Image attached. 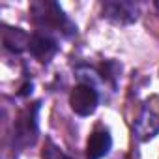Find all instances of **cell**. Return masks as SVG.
I'll return each mask as SVG.
<instances>
[{
	"instance_id": "6",
	"label": "cell",
	"mask_w": 159,
	"mask_h": 159,
	"mask_svg": "<svg viewBox=\"0 0 159 159\" xmlns=\"http://www.w3.org/2000/svg\"><path fill=\"white\" fill-rule=\"evenodd\" d=\"M112 148V137L107 129H96L86 140V157L88 159H101Z\"/></svg>"
},
{
	"instance_id": "10",
	"label": "cell",
	"mask_w": 159,
	"mask_h": 159,
	"mask_svg": "<svg viewBox=\"0 0 159 159\" xmlns=\"http://www.w3.org/2000/svg\"><path fill=\"white\" fill-rule=\"evenodd\" d=\"M28 94H32V83L25 84V86H23V90L19 92V96H28Z\"/></svg>"
},
{
	"instance_id": "4",
	"label": "cell",
	"mask_w": 159,
	"mask_h": 159,
	"mask_svg": "<svg viewBox=\"0 0 159 159\" xmlns=\"http://www.w3.org/2000/svg\"><path fill=\"white\" fill-rule=\"evenodd\" d=\"M28 51L39 62H49L58 52V43L49 34H34V36H30Z\"/></svg>"
},
{
	"instance_id": "1",
	"label": "cell",
	"mask_w": 159,
	"mask_h": 159,
	"mask_svg": "<svg viewBox=\"0 0 159 159\" xmlns=\"http://www.w3.org/2000/svg\"><path fill=\"white\" fill-rule=\"evenodd\" d=\"M30 13L34 23L43 30L60 32L64 36H73L77 32V26L66 17L64 10L51 0H38L30 6Z\"/></svg>"
},
{
	"instance_id": "5",
	"label": "cell",
	"mask_w": 159,
	"mask_h": 159,
	"mask_svg": "<svg viewBox=\"0 0 159 159\" xmlns=\"http://www.w3.org/2000/svg\"><path fill=\"white\" fill-rule=\"evenodd\" d=\"M133 131H135L137 139L142 140V142L153 139L159 133V116L153 111H150L148 107H144L142 112L139 114L135 125H133Z\"/></svg>"
},
{
	"instance_id": "2",
	"label": "cell",
	"mask_w": 159,
	"mask_h": 159,
	"mask_svg": "<svg viewBox=\"0 0 159 159\" xmlns=\"http://www.w3.org/2000/svg\"><path fill=\"white\" fill-rule=\"evenodd\" d=\"M69 105L71 111L79 116H90L96 112L99 105V94L90 84H77L69 94Z\"/></svg>"
},
{
	"instance_id": "3",
	"label": "cell",
	"mask_w": 159,
	"mask_h": 159,
	"mask_svg": "<svg viewBox=\"0 0 159 159\" xmlns=\"http://www.w3.org/2000/svg\"><path fill=\"white\" fill-rule=\"evenodd\" d=\"M101 13L114 25H131L139 19V6L127 0H107L101 4Z\"/></svg>"
},
{
	"instance_id": "9",
	"label": "cell",
	"mask_w": 159,
	"mask_h": 159,
	"mask_svg": "<svg viewBox=\"0 0 159 159\" xmlns=\"http://www.w3.org/2000/svg\"><path fill=\"white\" fill-rule=\"evenodd\" d=\"M41 157L43 159H73V157H69V155H66L56 144H52L51 140H47V144H45V148H43V152H41Z\"/></svg>"
},
{
	"instance_id": "7",
	"label": "cell",
	"mask_w": 159,
	"mask_h": 159,
	"mask_svg": "<svg viewBox=\"0 0 159 159\" xmlns=\"http://www.w3.org/2000/svg\"><path fill=\"white\" fill-rule=\"evenodd\" d=\"M38 109H39V103H36L34 111H26L25 116L17 122V139L25 140V144H32L34 139H36V133H38Z\"/></svg>"
},
{
	"instance_id": "8",
	"label": "cell",
	"mask_w": 159,
	"mask_h": 159,
	"mask_svg": "<svg viewBox=\"0 0 159 159\" xmlns=\"http://www.w3.org/2000/svg\"><path fill=\"white\" fill-rule=\"evenodd\" d=\"M2 43L8 51L11 52H23L25 49H28L30 43V36L26 32H23L21 28H10L4 26L2 30Z\"/></svg>"
}]
</instances>
